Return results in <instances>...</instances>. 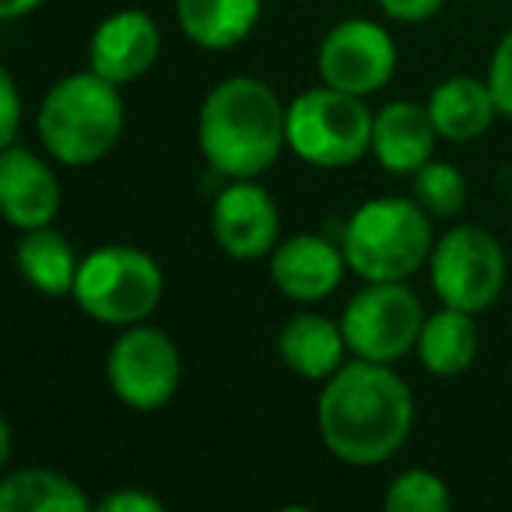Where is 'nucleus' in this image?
<instances>
[{
  "mask_svg": "<svg viewBox=\"0 0 512 512\" xmlns=\"http://www.w3.org/2000/svg\"><path fill=\"white\" fill-rule=\"evenodd\" d=\"M414 404L407 383L383 362L344 365L320 393V435L337 460L376 467L404 446Z\"/></svg>",
  "mask_w": 512,
  "mask_h": 512,
  "instance_id": "obj_1",
  "label": "nucleus"
},
{
  "mask_svg": "<svg viewBox=\"0 0 512 512\" xmlns=\"http://www.w3.org/2000/svg\"><path fill=\"white\" fill-rule=\"evenodd\" d=\"M197 141L218 176L253 179L288 144V109L256 78H228L200 106Z\"/></svg>",
  "mask_w": 512,
  "mask_h": 512,
  "instance_id": "obj_2",
  "label": "nucleus"
},
{
  "mask_svg": "<svg viewBox=\"0 0 512 512\" xmlns=\"http://www.w3.org/2000/svg\"><path fill=\"white\" fill-rule=\"evenodd\" d=\"M123 134V99L102 74H71L46 92L39 106V137L64 165H92L116 148Z\"/></svg>",
  "mask_w": 512,
  "mask_h": 512,
  "instance_id": "obj_3",
  "label": "nucleus"
},
{
  "mask_svg": "<svg viewBox=\"0 0 512 512\" xmlns=\"http://www.w3.org/2000/svg\"><path fill=\"white\" fill-rule=\"evenodd\" d=\"M344 260L365 281H404L432 260V225L418 200H365L344 228Z\"/></svg>",
  "mask_w": 512,
  "mask_h": 512,
  "instance_id": "obj_4",
  "label": "nucleus"
},
{
  "mask_svg": "<svg viewBox=\"0 0 512 512\" xmlns=\"http://www.w3.org/2000/svg\"><path fill=\"white\" fill-rule=\"evenodd\" d=\"M376 116L362 95L341 88H313L288 106V148L309 165L344 169L372 148Z\"/></svg>",
  "mask_w": 512,
  "mask_h": 512,
  "instance_id": "obj_5",
  "label": "nucleus"
},
{
  "mask_svg": "<svg viewBox=\"0 0 512 512\" xmlns=\"http://www.w3.org/2000/svg\"><path fill=\"white\" fill-rule=\"evenodd\" d=\"M162 299V271L134 246H102L88 253L74 281V302L92 320L109 327H134L155 313Z\"/></svg>",
  "mask_w": 512,
  "mask_h": 512,
  "instance_id": "obj_6",
  "label": "nucleus"
},
{
  "mask_svg": "<svg viewBox=\"0 0 512 512\" xmlns=\"http://www.w3.org/2000/svg\"><path fill=\"white\" fill-rule=\"evenodd\" d=\"M425 309L404 281H369L344 309V341L365 362H393L418 348Z\"/></svg>",
  "mask_w": 512,
  "mask_h": 512,
  "instance_id": "obj_7",
  "label": "nucleus"
},
{
  "mask_svg": "<svg viewBox=\"0 0 512 512\" xmlns=\"http://www.w3.org/2000/svg\"><path fill=\"white\" fill-rule=\"evenodd\" d=\"M505 285V253L495 235L477 225L446 232L432 249V288L442 306L481 313Z\"/></svg>",
  "mask_w": 512,
  "mask_h": 512,
  "instance_id": "obj_8",
  "label": "nucleus"
},
{
  "mask_svg": "<svg viewBox=\"0 0 512 512\" xmlns=\"http://www.w3.org/2000/svg\"><path fill=\"white\" fill-rule=\"evenodd\" d=\"M183 362L169 334L130 327L109 351V386L134 411H158L172 400Z\"/></svg>",
  "mask_w": 512,
  "mask_h": 512,
  "instance_id": "obj_9",
  "label": "nucleus"
},
{
  "mask_svg": "<svg viewBox=\"0 0 512 512\" xmlns=\"http://www.w3.org/2000/svg\"><path fill=\"white\" fill-rule=\"evenodd\" d=\"M397 71V46L393 36L376 22L351 18L330 29L320 46V74L330 88L351 95H372Z\"/></svg>",
  "mask_w": 512,
  "mask_h": 512,
  "instance_id": "obj_10",
  "label": "nucleus"
},
{
  "mask_svg": "<svg viewBox=\"0 0 512 512\" xmlns=\"http://www.w3.org/2000/svg\"><path fill=\"white\" fill-rule=\"evenodd\" d=\"M214 242L235 260H260L274 253L281 232V214L274 197L253 179H235L218 193L211 211Z\"/></svg>",
  "mask_w": 512,
  "mask_h": 512,
  "instance_id": "obj_11",
  "label": "nucleus"
},
{
  "mask_svg": "<svg viewBox=\"0 0 512 512\" xmlns=\"http://www.w3.org/2000/svg\"><path fill=\"white\" fill-rule=\"evenodd\" d=\"M158 50H162L158 25L144 11H120L95 29L88 60H92L95 74H102L113 85H127V81L141 78L144 71H151Z\"/></svg>",
  "mask_w": 512,
  "mask_h": 512,
  "instance_id": "obj_12",
  "label": "nucleus"
},
{
  "mask_svg": "<svg viewBox=\"0 0 512 512\" xmlns=\"http://www.w3.org/2000/svg\"><path fill=\"white\" fill-rule=\"evenodd\" d=\"M0 207L15 228H43L60 211V183L32 151L8 144L0 155Z\"/></svg>",
  "mask_w": 512,
  "mask_h": 512,
  "instance_id": "obj_13",
  "label": "nucleus"
},
{
  "mask_svg": "<svg viewBox=\"0 0 512 512\" xmlns=\"http://www.w3.org/2000/svg\"><path fill=\"white\" fill-rule=\"evenodd\" d=\"M344 249L323 235H292L271 253V278L281 295L295 302H320L341 285Z\"/></svg>",
  "mask_w": 512,
  "mask_h": 512,
  "instance_id": "obj_14",
  "label": "nucleus"
},
{
  "mask_svg": "<svg viewBox=\"0 0 512 512\" xmlns=\"http://www.w3.org/2000/svg\"><path fill=\"white\" fill-rule=\"evenodd\" d=\"M435 137L439 130H435L428 106L421 109L414 102H390L372 123V151L379 165L397 176H411L432 162Z\"/></svg>",
  "mask_w": 512,
  "mask_h": 512,
  "instance_id": "obj_15",
  "label": "nucleus"
},
{
  "mask_svg": "<svg viewBox=\"0 0 512 512\" xmlns=\"http://www.w3.org/2000/svg\"><path fill=\"white\" fill-rule=\"evenodd\" d=\"M428 113H432V123L439 130V137L446 141H474L484 130L491 127L498 106L495 95H491L488 81L477 78H449L428 95Z\"/></svg>",
  "mask_w": 512,
  "mask_h": 512,
  "instance_id": "obj_16",
  "label": "nucleus"
},
{
  "mask_svg": "<svg viewBox=\"0 0 512 512\" xmlns=\"http://www.w3.org/2000/svg\"><path fill=\"white\" fill-rule=\"evenodd\" d=\"M179 29L204 50H232L253 32L260 0H176Z\"/></svg>",
  "mask_w": 512,
  "mask_h": 512,
  "instance_id": "obj_17",
  "label": "nucleus"
},
{
  "mask_svg": "<svg viewBox=\"0 0 512 512\" xmlns=\"http://www.w3.org/2000/svg\"><path fill=\"white\" fill-rule=\"evenodd\" d=\"M344 330L337 323L313 313H299L285 323L278 337V351L292 372L306 379H330L344 355Z\"/></svg>",
  "mask_w": 512,
  "mask_h": 512,
  "instance_id": "obj_18",
  "label": "nucleus"
},
{
  "mask_svg": "<svg viewBox=\"0 0 512 512\" xmlns=\"http://www.w3.org/2000/svg\"><path fill=\"white\" fill-rule=\"evenodd\" d=\"M18 271L36 292L43 295H74V281H78V256H74L71 242L50 225L43 228H25L18 239Z\"/></svg>",
  "mask_w": 512,
  "mask_h": 512,
  "instance_id": "obj_19",
  "label": "nucleus"
},
{
  "mask_svg": "<svg viewBox=\"0 0 512 512\" xmlns=\"http://www.w3.org/2000/svg\"><path fill=\"white\" fill-rule=\"evenodd\" d=\"M418 355L432 376H460L477 358V327L470 313L446 306L428 316L418 337Z\"/></svg>",
  "mask_w": 512,
  "mask_h": 512,
  "instance_id": "obj_20",
  "label": "nucleus"
},
{
  "mask_svg": "<svg viewBox=\"0 0 512 512\" xmlns=\"http://www.w3.org/2000/svg\"><path fill=\"white\" fill-rule=\"evenodd\" d=\"M0 509L4 512H85L88 498L71 477L32 467L4 477L0 484Z\"/></svg>",
  "mask_w": 512,
  "mask_h": 512,
  "instance_id": "obj_21",
  "label": "nucleus"
},
{
  "mask_svg": "<svg viewBox=\"0 0 512 512\" xmlns=\"http://www.w3.org/2000/svg\"><path fill=\"white\" fill-rule=\"evenodd\" d=\"M414 200L425 207L428 214L439 218H453L467 204V183H463L460 169L446 162H428L414 172Z\"/></svg>",
  "mask_w": 512,
  "mask_h": 512,
  "instance_id": "obj_22",
  "label": "nucleus"
},
{
  "mask_svg": "<svg viewBox=\"0 0 512 512\" xmlns=\"http://www.w3.org/2000/svg\"><path fill=\"white\" fill-rule=\"evenodd\" d=\"M449 488L432 470H407L390 484L383 505L390 512H446L449 509Z\"/></svg>",
  "mask_w": 512,
  "mask_h": 512,
  "instance_id": "obj_23",
  "label": "nucleus"
},
{
  "mask_svg": "<svg viewBox=\"0 0 512 512\" xmlns=\"http://www.w3.org/2000/svg\"><path fill=\"white\" fill-rule=\"evenodd\" d=\"M488 88L495 95L498 113L512 120V32H505L502 43L495 46V57H491L488 67Z\"/></svg>",
  "mask_w": 512,
  "mask_h": 512,
  "instance_id": "obj_24",
  "label": "nucleus"
},
{
  "mask_svg": "<svg viewBox=\"0 0 512 512\" xmlns=\"http://www.w3.org/2000/svg\"><path fill=\"white\" fill-rule=\"evenodd\" d=\"M0 102H4V120H0V144L8 148V144H15L18 116H22V109H18V88H15V78H11V71L0 74Z\"/></svg>",
  "mask_w": 512,
  "mask_h": 512,
  "instance_id": "obj_25",
  "label": "nucleus"
},
{
  "mask_svg": "<svg viewBox=\"0 0 512 512\" xmlns=\"http://www.w3.org/2000/svg\"><path fill=\"white\" fill-rule=\"evenodd\" d=\"M379 8L397 22H425V18L439 15L442 0H379Z\"/></svg>",
  "mask_w": 512,
  "mask_h": 512,
  "instance_id": "obj_26",
  "label": "nucleus"
},
{
  "mask_svg": "<svg viewBox=\"0 0 512 512\" xmlns=\"http://www.w3.org/2000/svg\"><path fill=\"white\" fill-rule=\"evenodd\" d=\"M102 512H162V502L151 495H144V491H116V495L102 498L99 505Z\"/></svg>",
  "mask_w": 512,
  "mask_h": 512,
  "instance_id": "obj_27",
  "label": "nucleus"
},
{
  "mask_svg": "<svg viewBox=\"0 0 512 512\" xmlns=\"http://www.w3.org/2000/svg\"><path fill=\"white\" fill-rule=\"evenodd\" d=\"M43 0H4L0 4V18L4 22H11V18H22V15H29V11H36Z\"/></svg>",
  "mask_w": 512,
  "mask_h": 512,
  "instance_id": "obj_28",
  "label": "nucleus"
},
{
  "mask_svg": "<svg viewBox=\"0 0 512 512\" xmlns=\"http://www.w3.org/2000/svg\"><path fill=\"white\" fill-rule=\"evenodd\" d=\"M11 460V428L0 425V463Z\"/></svg>",
  "mask_w": 512,
  "mask_h": 512,
  "instance_id": "obj_29",
  "label": "nucleus"
}]
</instances>
